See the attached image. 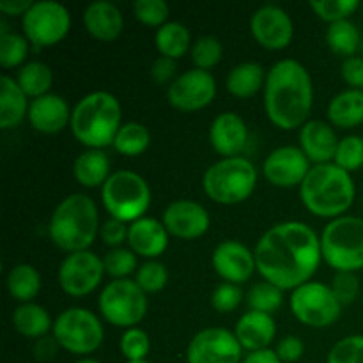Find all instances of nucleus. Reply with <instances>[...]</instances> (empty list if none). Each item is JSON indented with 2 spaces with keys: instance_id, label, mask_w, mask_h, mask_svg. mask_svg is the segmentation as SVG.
I'll list each match as a JSON object with an SVG mask.
<instances>
[{
  "instance_id": "f257e3e1",
  "label": "nucleus",
  "mask_w": 363,
  "mask_h": 363,
  "mask_svg": "<svg viewBox=\"0 0 363 363\" xmlns=\"http://www.w3.org/2000/svg\"><path fill=\"white\" fill-rule=\"evenodd\" d=\"M254 255L266 282L282 291L298 289L318 272L323 257L321 240L307 223L286 222L264 233Z\"/></svg>"
},
{
  "instance_id": "f03ea898",
  "label": "nucleus",
  "mask_w": 363,
  "mask_h": 363,
  "mask_svg": "<svg viewBox=\"0 0 363 363\" xmlns=\"http://www.w3.org/2000/svg\"><path fill=\"white\" fill-rule=\"evenodd\" d=\"M314 103V87L308 71L300 62H277L266 77L264 110L280 130H294L307 121Z\"/></svg>"
},
{
  "instance_id": "7ed1b4c3",
  "label": "nucleus",
  "mask_w": 363,
  "mask_h": 363,
  "mask_svg": "<svg viewBox=\"0 0 363 363\" xmlns=\"http://www.w3.org/2000/svg\"><path fill=\"white\" fill-rule=\"evenodd\" d=\"M305 208L321 218H340L354 201V183L350 172L335 163L312 167L300 188Z\"/></svg>"
},
{
  "instance_id": "20e7f679",
  "label": "nucleus",
  "mask_w": 363,
  "mask_h": 363,
  "mask_svg": "<svg viewBox=\"0 0 363 363\" xmlns=\"http://www.w3.org/2000/svg\"><path fill=\"white\" fill-rule=\"evenodd\" d=\"M99 230L98 208L85 194L64 199L50 218V238L60 250L77 254L94 243Z\"/></svg>"
},
{
  "instance_id": "39448f33",
  "label": "nucleus",
  "mask_w": 363,
  "mask_h": 363,
  "mask_svg": "<svg viewBox=\"0 0 363 363\" xmlns=\"http://www.w3.org/2000/svg\"><path fill=\"white\" fill-rule=\"evenodd\" d=\"M71 130L78 142L91 149L113 144L121 130V105L110 92H91L78 101L71 113Z\"/></svg>"
},
{
  "instance_id": "423d86ee",
  "label": "nucleus",
  "mask_w": 363,
  "mask_h": 363,
  "mask_svg": "<svg viewBox=\"0 0 363 363\" xmlns=\"http://www.w3.org/2000/svg\"><path fill=\"white\" fill-rule=\"evenodd\" d=\"M202 183L206 195L218 204H240L254 194L257 170L250 160L234 156L209 167Z\"/></svg>"
},
{
  "instance_id": "0eeeda50",
  "label": "nucleus",
  "mask_w": 363,
  "mask_h": 363,
  "mask_svg": "<svg viewBox=\"0 0 363 363\" xmlns=\"http://www.w3.org/2000/svg\"><path fill=\"white\" fill-rule=\"evenodd\" d=\"M323 259L337 272L363 268V220L340 216L325 227L321 236Z\"/></svg>"
},
{
  "instance_id": "6e6552de",
  "label": "nucleus",
  "mask_w": 363,
  "mask_h": 363,
  "mask_svg": "<svg viewBox=\"0 0 363 363\" xmlns=\"http://www.w3.org/2000/svg\"><path fill=\"white\" fill-rule=\"evenodd\" d=\"M103 206L121 222H137L144 218L151 204V190L138 174L130 170H117L106 179L101 190Z\"/></svg>"
},
{
  "instance_id": "1a4fd4ad",
  "label": "nucleus",
  "mask_w": 363,
  "mask_h": 363,
  "mask_svg": "<svg viewBox=\"0 0 363 363\" xmlns=\"http://www.w3.org/2000/svg\"><path fill=\"white\" fill-rule=\"evenodd\" d=\"M53 337L69 353L89 354L101 346L103 326L91 311L67 308L53 323Z\"/></svg>"
},
{
  "instance_id": "9d476101",
  "label": "nucleus",
  "mask_w": 363,
  "mask_h": 363,
  "mask_svg": "<svg viewBox=\"0 0 363 363\" xmlns=\"http://www.w3.org/2000/svg\"><path fill=\"white\" fill-rule=\"evenodd\" d=\"M99 311L113 326L128 328L144 319L147 312V298L137 282L128 279L113 280L101 291Z\"/></svg>"
},
{
  "instance_id": "9b49d317",
  "label": "nucleus",
  "mask_w": 363,
  "mask_h": 363,
  "mask_svg": "<svg viewBox=\"0 0 363 363\" xmlns=\"http://www.w3.org/2000/svg\"><path fill=\"white\" fill-rule=\"evenodd\" d=\"M340 301L332 287L321 282H307L293 291L291 311L294 318L312 328H326L340 315Z\"/></svg>"
},
{
  "instance_id": "f8f14e48",
  "label": "nucleus",
  "mask_w": 363,
  "mask_h": 363,
  "mask_svg": "<svg viewBox=\"0 0 363 363\" xmlns=\"http://www.w3.org/2000/svg\"><path fill=\"white\" fill-rule=\"evenodd\" d=\"M21 25L28 41L45 48L66 38L71 27V16L62 4L43 0L34 2V6L25 13Z\"/></svg>"
},
{
  "instance_id": "ddd939ff",
  "label": "nucleus",
  "mask_w": 363,
  "mask_h": 363,
  "mask_svg": "<svg viewBox=\"0 0 363 363\" xmlns=\"http://www.w3.org/2000/svg\"><path fill=\"white\" fill-rule=\"evenodd\" d=\"M105 264L92 252L84 250L69 254L59 269V284L69 296H85L99 286Z\"/></svg>"
},
{
  "instance_id": "4468645a",
  "label": "nucleus",
  "mask_w": 363,
  "mask_h": 363,
  "mask_svg": "<svg viewBox=\"0 0 363 363\" xmlns=\"http://www.w3.org/2000/svg\"><path fill=\"white\" fill-rule=\"evenodd\" d=\"M216 94V82L209 71L190 69L170 84L167 98L174 108L181 112H195L213 101Z\"/></svg>"
},
{
  "instance_id": "2eb2a0df",
  "label": "nucleus",
  "mask_w": 363,
  "mask_h": 363,
  "mask_svg": "<svg viewBox=\"0 0 363 363\" xmlns=\"http://www.w3.org/2000/svg\"><path fill=\"white\" fill-rule=\"evenodd\" d=\"M241 344L225 328L199 332L188 346V363H240Z\"/></svg>"
},
{
  "instance_id": "dca6fc26",
  "label": "nucleus",
  "mask_w": 363,
  "mask_h": 363,
  "mask_svg": "<svg viewBox=\"0 0 363 363\" xmlns=\"http://www.w3.org/2000/svg\"><path fill=\"white\" fill-rule=\"evenodd\" d=\"M262 172L273 186L293 188L303 183L307 174L311 172V160L301 149L284 145L266 158Z\"/></svg>"
},
{
  "instance_id": "f3484780",
  "label": "nucleus",
  "mask_w": 363,
  "mask_h": 363,
  "mask_svg": "<svg viewBox=\"0 0 363 363\" xmlns=\"http://www.w3.org/2000/svg\"><path fill=\"white\" fill-rule=\"evenodd\" d=\"M255 41L268 50H282L293 39V21L289 14L277 6H264L255 11L250 20Z\"/></svg>"
},
{
  "instance_id": "a211bd4d",
  "label": "nucleus",
  "mask_w": 363,
  "mask_h": 363,
  "mask_svg": "<svg viewBox=\"0 0 363 363\" xmlns=\"http://www.w3.org/2000/svg\"><path fill=\"white\" fill-rule=\"evenodd\" d=\"M209 215L199 202H172L163 213V225L174 236L181 240H195L209 229Z\"/></svg>"
},
{
  "instance_id": "6ab92c4d",
  "label": "nucleus",
  "mask_w": 363,
  "mask_h": 363,
  "mask_svg": "<svg viewBox=\"0 0 363 363\" xmlns=\"http://www.w3.org/2000/svg\"><path fill=\"white\" fill-rule=\"evenodd\" d=\"M213 268L229 284L247 282L252 277L255 264V255L240 241H223L213 252Z\"/></svg>"
},
{
  "instance_id": "aec40b11",
  "label": "nucleus",
  "mask_w": 363,
  "mask_h": 363,
  "mask_svg": "<svg viewBox=\"0 0 363 363\" xmlns=\"http://www.w3.org/2000/svg\"><path fill=\"white\" fill-rule=\"evenodd\" d=\"M248 140V130L245 121L238 113H220L209 130V142L218 155L234 158L243 151Z\"/></svg>"
},
{
  "instance_id": "412c9836",
  "label": "nucleus",
  "mask_w": 363,
  "mask_h": 363,
  "mask_svg": "<svg viewBox=\"0 0 363 363\" xmlns=\"http://www.w3.org/2000/svg\"><path fill=\"white\" fill-rule=\"evenodd\" d=\"M339 138L330 124L323 121H308L303 124L300 133L301 151L305 152L311 162L323 165L330 163V160H335L337 149H339Z\"/></svg>"
},
{
  "instance_id": "4be33fe9",
  "label": "nucleus",
  "mask_w": 363,
  "mask_h": 363,
  "mask_svg": "<svg viewBox=\"0 0 363 363\" xmlns=\"http://www.w3.org/2000/svg\"><path fill=\"white\" fill-rule=\"evenodd\" d=\"M71 113L66 99L57 94H46L34 99L28 106V121L41 133H59L69 123Z\"/></svg>"
},
{
  "instance_id": "5701e85b",
  "label": "nucleus",
  "mask_w": 363,
  "mask_h": 363,
  "mask_svg": "<svg viewBox=\"0 0 363 363\" xmlns=\"http://www.w3.org/2000/svg\"><path fill=\"white\" fill-rule=\"evenodd\" d=\"M128 243L137 255L155 259L167 250L169 230L158 220L140 218L131 223L130 233H128Z\"/></svg>"
},
{
  "instance_id": "b1692460",
  "label": "nucleus",
  "mask_w": 363,
  "mask_h": 363,
  "mask_svg": "<svg viewBox=\"0 0 363 363\" xmlns=\"http://www.w3.org/2000/svg\"><path fill=\"white\" fill-rule=\"evenodd\" d=\"M275 333L277 326L272 315L250 311L245 315H241L234 335L240 340L241 347L254 353V351L268 350L269 342L275 339Z\"/></svg>"
},
{
  "instance_id": "393cba45",
  "label": "nucleus",
  "mask_w": 363,
  "mask_h": 363,
  "mask_svg": "<svg viewBox=\"0 0 363 363\" xmlns=\"http://www.w3.org/2000/svg\"><path fill=\"white\" fill-rule=\"evenodd\" d=\"M84 23L85 28L89 30V34L103 43H110L113 41V39L119 38V34L123 32L124 27V20L121 11L117 9L113 4L105 2V0L92 2L91 6L85 9Z\"/></svg>"
},
{
  "instance_id": "a878e982",
  "label": "nucleus",
  "mask_w": 363,
  "mask_h": 363,
  "mask_svg": "<svg viewBox=\"0 0 363 363\" xmlns=\"http://www.w3.org/2000/svg\"><path fill=\"white\" fill-rule=\"evenodd\" d=\"M328 119L333 126L350 130L363 123V91L350 89L332 99L328 106Z\"/></svg>"
},
{
  "instance_id": "bb28decb",
  "label": "nucleus",
  "mask_w": 363,
  "mask_h": 363,
  "mask_svg": "<svg viewBox=\"0 0 363 363\" xmlns=\"http://www.w3.org/2000/svg\"><path fill=\"white\" fill-rule=\"evenodd\" d=\"M74 177L85 188H96L105 184L110 174V162L101 149H89L78 155L73 167Z\"/></svg>"
},
{
  "instance_id": "cd10ccee",
  "label": "nucleus",
  "mask_w": 363,
  "mask_h": 363,
  "mask_svg": "<svg viewBox=\"0 0 363 363\" xmlns=\"http://www.w3.org/2000/svg\"><path fill=\"white\" fill-rule=\"evenodd\" d=\"M27 113V96L13 78H0V128L9 130L23 121Z\"/></svg>"
},
{
  "instance_id": "c85d7f7f",
  "label": "nucleus",
  "mask_w": 363,
  "mask_h": 363,
  "mask_svg": "<svg viewBox=\"0 0 363 363\" xmlns=\"http://www.w3.org/2000/svg\"><path fill=\"white\" fill-rule=\"evenodd\" d=\"M264 84V69H262L261 64L255 62L240 64V66L233 67L229 77H227V89H229L230 94L243 99L257 94Z\"/></svg>"
},
{
  "instance_id": "c756f323",
  "label": "nucleus",
  "mask_w": 363,
  "mask_h": 363,
  "mask_svg": "<svg viewBox=\"0 0 363 363\" xmlns=\"http://www.w3.org/2000/svg\"><path fill=\"white\" fill-rule=\"evenodd\" d=\"M13 325L18 333L32 339H41L52 326L48 312L35 303H23L14 311Z\"/></svg>"
},
{
  "instance_id": "7c9ffc66",
  "label": "nucleus",
  "mask_w": 363,
  "mask_h": 363,
  "mask_svg": "<svg viewBox=\"0 0 363 363\" xmlns=\"http://www.w3.org/2000/svg\"><path fill=\"white\" fill-rule=\"evenodd\" d=\"M7 289L18 301L30 303L41 291V277L30 264H18L7 275Z\"/></svg>"
},
{
  "instance_id": "2f4dec72",
  "label": "nucleus",
  "mask_w": 363,
  "mask_h": 363,
  "mask_svg": "<svg viewBox=\"0 0 363 363\" xmlns=\"http://www.w3.org/2000/svg\"><path fill=\"white\" fill-rule=\"evenodd\" d=\"M155 43L162 57L176 60L183 57L190 48V32L179 21H169L158 28Z\"/></svg>"
},
{
  "instance_id": "473e14b6",
  "label": "nucleus",
  "mask_w": 363,
  "mask_h": 363,
  "mask_svg": "<svg viewBox=\"0 0 363 363\" xmlns=\"http://www.w3.org/2000/svg\"><path fill=\"white\" fill-rule=\"evenodd\" d=\"M326 43L333 53L350 59L362 46L360 32H358L357 25L351 23L350 20L337 21V23L330 25L328 32H326Z\"/></svg>"
},
{
  "instance_id": "72a5a7b5",
  "label": "nucleus",
  "mask_w": 363,
  "mask_h": 363,
  "mask_svg": "<svg viewBox=\"0 0 363 363\" xmlns=\"http://www.w3.org/2000/svg\"><path fill=\"white\" fill-rule=\"evenodd\" d=\"M16 82L27 98L30 96V98L38 99L41 96H46L48 89L52 87L53 74L46 64L28 62L20 69Z\"/></svg>"
},
{
  "instance_id": "f704fd0d",
  "label": "nucleus",
  "mask_w": 363,
  "mask_h": 363,
  "mask_svg": "<svg viewBox=\"0 0 363 363\" xmlns=\"http://www.w3.org/2000/svg\"><path fill=\"white\" fill-rule=\"evenodd\" d=\"M149 142H151V135L144 124L126 123L117 131L113 147L124 156H138L149 147Z\"/></svg>"
},
{
  "instance_id": "c9c22d12",
  "label": "nucleus",
  "mask_w": 363,
  "mask_h": 363,
  "mask_svg": "<svg viewBox=\"0 0 363 363\" xmlns=\"http://www.w3.org/2000/svg\"><path fill=\"white\" fill-rule=\"evenodd\" d=\"M282 289L269 282L255 284L247 294V303L250 307V311L262 312V314L272 315L273 312H277L282 307Z\"/></svg>"
},
{
  "instance_id": "e433bc0d",
  "label": "nucleus",
  "mask_w": 363,
  "mask_h": 363,
  "mask_svg": "<svg viewBox=\"0 0 363 363\" xmlns=\"http://www.w3.org/2000/svg\"><path fill=\"white\" fill-rule=\"evenodd\" d=\"M223 48L220 41L213 35H204L195 41L194 48H191V60L197 66V69H211L222 59Z\"/></svg>"
},
{
  "instance_id": "4c0bfd02",
  "label": "nucleus",
  "mask_w": 363,
  "mask_h": 363,
  "mask_svg": "<svg viewBox=\"0 0 363 363\" xmlns=\"http://www.w3.org/2000/svg\"><path fill=\"white\" fill-rule=\"evenodd\" d=\"M335 165L346 172H353L363 167V138L358 135H350L339 142L335 155Z\"/></svg>"
},
{
  "instance_id": "58836bf2",
  "label": "nucleus",
  "mask_w": 363,
  "mask_h": 363,
  "mask_svg": "<svg viewBox=\"0 0 363 363\" xmlns=\"http://www.w3.org/2000/svg\"><path fill=\"white\" fill-rule=\"evenodd\" d=\"M358 0H314L311 2V7L315 11L321 20L330 21V25L337 21L346 20L350 14H353L358 9Z\"/></svg>"
},
{
  "instance_id": "ea45409f",
  "label": "nucleus",
  "mask_w": 363,
  "mask_h": 363,
  "mask_svg": "<svg viewBox=\"0 0 363 363\" xmlns=\"http://www.w3.org/2000/svg\"><path fill=\"white\" fill-rule=\"evenodd\" d=\"M28 43L27 39L18 34H7L2 32L0 35V66L14 67L21 64L27 57Z\"/></svg>"
},
{
  "instance_id": "a19ab883",
  "label": "nucleus",
  "mask_w": 363,
  "mask_h": 363,
  "mask_svg": "<svg viewBox=\"0 0 363 363\" xmlns=\"http://www.w3.org/2000/svg\"><path fill=\"white\" fill-rule=\"evenodd\" d=\"M135 282L144 293H160L169 282V272L162 262L149 261L138 268Z\"/></svg>"
},
{
  "instance_id": "79ce46f5",
  "label": "nucleus",
  "mask_w": 363,
  "mask_h": 363,
  "mask_svg": "<svg viewBox=\"0 0 363 363\" xmlns=\"http://www.w3.org/2000/svg\"><path fill=\"white\" fill-rule=\"evenodd\" d=\"M105 264V273L117 280H123L130 273L137 269V257H135L133 250H126V248H113L103 259Z\"/></svg>"
},
{
  "instance_id": "37998d69",
  "label": "nucleus",
  "mask_w": 363,
  "mask_h": 363,
  "mask_svg": "<svg viewBox=\"0 0 363 363\" xmlns=\"http://www.w3.org/2000/svg\"><path fill=\"white\" fill-rule=\"evenodd\" d=\"M135 18L149 27H163L169 18V6L163 0H137L133 6Z\"/></svg>"
},
{
  "instance_id": "c03bdc74",
  "label": "nucleus",
  "mask_w": 363,
  "mask_h": 363,
  "mask_svg": "<svg viewBox=\"0 0 363 363\" xmlns=\"http://www.w3.org/2000/svg\"><path fill=\"white\" fill-rule=\"evenodd\" d=\"M149 347H151V344H149L147 333L140 328H130L121 339V351L128 362L145 360Z\"/></svg>"
},
{
  "instance_id": "a18cd8bd",
  "label": "nucleus",
  "mask_w": 363,
  "mask_h": 363,
  "mask_svg": "<svg viewBox=\"0 0 363 363\" xmlns=\"http://www.w3.org/2000/svg\"><path fill=\"white\" fill-rule=\"evenodd\" d=\"M328 363H363V335H351L337 342L330 351Z\"/></svg>"
},
{
  "instance_id": "49530a36",
  "label": "nucleus",
  "mask_w": 363,
  "mask_h": 363,
  "mask_svg": "<svg viewBox=\"0 0 363 363\" xmlns=\"http://www.w3.org/2000/svg\"><path fill=\"white\" fill-rule=\"evenodd\" d=\"M332 291L337 300L340 301V305L353 303L358 296V291H360L358 277L351 272H337L333 277Z\"/></svg>"
},
{
  "instance_id": "de8ad7c7",
  "label": "nucleus",
  "mask_w": 363,
  "mask_h": 363,
  "mask_svg": "<svg viewBox=\"0 0 363 363\" xmlns=\"http://www.w3.org/2000/svg\"><path fill=\"white\" fill-rule=\"evenodd\" d=\"M241 298H243V293H241L240 287L236 284L225 282L213 291L211 305L222 314H227V312H233L234 308H238V305L241 303Z\"/></svg>"
},
{
  "instance_id": "09e8293b",
  "label": "nucleus",
  "mask_w": 363,
  "mask_h": 363,
  "mask_svg": "<svg viewBox=\"0 0 363 363\" xmlns=\"http://www.w3.org/2000/svg\"><path fill=\"white\" fill-rule=\"evenodd\" d=\"M128 233H130V229L126 227V223L121 222V220L112 218L108 220V222L103 223L101 240L105 241L108 247H119V245H123L124 241H126Z\"/></svg>"
},
{
  "instance_id": "8fccbe9b",
  "label": "nucleus",
  "mask_w": 363,
  "mask_h": 363,
  "mask_svg": "<svg viewBox=\"0 0 363 363\" xmlns=\"http://www.w3.org/2000/svg\"><path fill=\"white\" fill-rule=\"evenodd\" d=\"M303 351H305L303 342H301V339H298V337L294 335L284 337V339L279 342V346H277V354H279V358L287 363L300 360V358L303 357Z\"/></svg>"
},
{
  "instance_id": "3c124183",
  "label": "nucleus",
  "mask_w": 363,
  "mask_h": 363,
  "mask_svg": "<svg viewBox=\"0 0 363 363\" xmlns=\"http://www.w3.org/2000/svg\"><path fill=\"white\" fill-rule=\"evenodd\" d=\"M342 78L353 89L363 91V57H350L344 60Z\"/></svg>"
},
{
  "instance_id": "603ef678",
  "label": "nucleus",
  "mask_w": 363,
  "mask_h": 363,
  "mask_svg": "<svg viewBox=\"0 0 363 363\" xmlns=\"http://www.w3.org/2000/svg\"><path fill=\"white\" fill-rule=\"evenodd\" d=\"M176 74V60L169 57H160L152 62L151 77L156 84H167Z\"/></svg>"
},
{
  "instance_id": "864d4df0",
  "label": "nucleus",
  "mask_w": 363,
  "mask_h": 363,
  "mask_svg": "<svg viewBox=\"0 0 363 363\" xmlns=\"http://www.w3.org/2000/svg\"><path fill=\"white\" fill-rule=\"evenodd\" d=\"M57 350H59V342H57L55 337H41V339H38V342H35L34 354L38 360L46 362L52 360V358L55 357Z\"/></svg>"
},
{
  "instance_id": "5fc2aeb1",
  "label": "nucleus",
  "mask_w": 363,
  "mask_h": 363,
  "mask_svg": "<svg viewBox=\"0 0 363 363\" xmlns=\"http://www.w3.org/2000/svg\"><path fill=\"white\" fill-rule=\"evenodd\" d=\"M34 6L32 0H2L0 2V11L7 16H16V14H23L27 13L30 7Z\"/></svg>"
},
{
  "instance_id": "6e6d98bb",
  "label": "nucleus",
  "mask_w": 363,
  "mask_h": 363,
  "mask_svg": "<svg viewBox=\"0 0 363 363\" xmlns=\"http://www.w3.org/2000/svg\"><path fill=\"white\" fill-rule=\"evenodd\" d=\"M243 363H282V360L279 358L277 351L261 350V351H254V353L248 354V357L245 358Z\"/></svg>"
},
{
  "instance_id": "4d7b16f0",
  "label": "nucleus",
  "mask_w": 363,
  "mask_h": 363,
  "mask_svg": "<svg viewBox=\"0 0 363 363\" xmlns=\"http://www.w3.org/2000/svg\"><path fill=\"white\" fill-rule=\"evenodd\" d=\"M77 363H99L98 360H92V358H84V360H78Z\"/></svg>"
},
{
  "instance_id": "13d9d810",
  "label": "nucleus",
  "mask_w": 363,
  "mask_h": 363,
  "mask_svg": "<svg viewBox=\"0 0 363 363\" xmlns=\"http://www.w3.org/2000/svg\"><path fill=\"white\" fill-rule=\"evenodd\" d=\"M128 363H149V362H145V360H142V362H128Z\"/></svg>"
},
{
  "instance_id": "bf43d9fd",
  "label": "nucleus",
  "mask_w": 363,
  "mask_h": 363,
  "mask_svg": "<svg viewBox=\"0 0 363 363\" xmlns=\"http://www.w3.org/2000/svg\"><path fill=\"white\" fill-rule=\"evenodd\" d=\"M362 55H363V41H362Z\"/></svg>"
}]
</instances>
